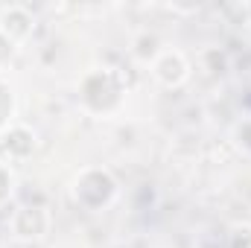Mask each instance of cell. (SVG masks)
<instances>
[{"label": "cell", "instance_id": "6da1fadb", "mask_svg": "<svg viewBox=\"0 0 251 248\" xmlns=\"http://www.w3.org/2000/svg\"><path fill=\"white\" fill-rule=\"evenodd\" d=\"M114 193H117V181H114V175H111L108 170H102V167H85V170L76 175V181H73V196H76V201H79L82 207H88V210L105 207V204L114 198Z\"/></svg>", "mask_w": 251, "mask_h": 248}, {"label": "cell", "instance_id": "7a4b0ae2", "mask_svg": "<svg viewBox=\"0 0 251 248\" xmlns=\"http://www.w3.org/2000/svg\"><path fill=\"white\" fill-rule=\"evenodd\" d=\"M152 76L164 88H178L190 79V62L181 50H161L152 59Z\"/></svg>", "mask_w": 251, "mask_h": 248}, {"label": "cell", "instance_id": "3957f363", "mask_svg": "<svg viewBox=\"0 0 251 248\" xmlns=\"http://www.w3.org/2000/svg\"><path fill=\"white\" fill-rule=\"evenodd\" d=\"M12 234L18 240H38L50 231V213L44 207H18L12 213Z\"/></svg>", "mask_w": 251, "mask_h": 248}, {"label": "cell", "instance_id": "277c9868", "mask_svg": "<svg viewBox=\"0 0 251 248\" xmlns=\"http://www.w3.org/2000/svg\"><path fill=\"white\" fill-rule=\"evenodd\" d=\"M32 149H35V134L26 125H9L6 131H0L3 161H24Z\"/></svg>", "mask_w": 251, "mask_h": 248}, {"label": "cell", "instance_id": "5b68a950", "mask_svg": "<svg viewBox=\"0 0 251 248\" xmlns=\"http://www.w3.org/2000/svg\"><path fill=\"white\" fill-rule=\"evenodd\" d=\"M0 32H6L15 44L32 32V12L26 6H6L0 12Z\"/></svg>", "mask_w": 251, "mask_h": 248}, {"label": "cell", "instance_id": "8992f818", "mask_svg": "<svg viewBox=\"0 0 251 248\" xmlns=\"http://www.w3.org/2000/svg\"><path fill=\"white\" fill-rule=\"evenodd\" d=\"M12 114H15V97H12V88L0 76V131L12 125Z\"/></svg>", "mask_w": 251, "mask_h": 248}, {"label": "cell", "instance_id": "52a82bcc", "mask_svg": "<svg viewBox=\"0 0 251 248\" xmlns=\"http://www.w3.org/2000/svg\"><path fill=\"white\" fill-rule=\"evenodd\" d=\"M15 50H18V44H15L6 32H0V70L15 59Z\"/></svg>", "mask_w": 251, "mask_h": 248}, {"label": "cell", "instance_id": "ba28073f", "mask_svg": "<svg viewBox=\"0 0 251 248\" xmlns=\"http://www.w3.org/2000/svg\"><path fill=\"white\" fill-rule=\"evenodd\" d=\"M9 193H12V173H9L6 161L0 158V204L9 198Z\"/></svg>", "mask_w": 251, "mask_h": 248}]
</instances>
